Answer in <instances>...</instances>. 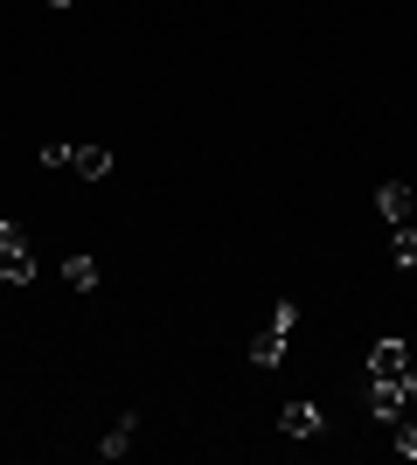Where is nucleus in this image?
Returning <instances> with one entry per match:
<instances>
[{
  "mask_svg": "<svg viewBox=\"0 0 417 465\" xmlns=\"http://www.w3.org/2000/svg\"><path fill=\"white\" fill-rule=\"evenodd\" d=\"M49 7H56V15H63V7H77V0H49Z\"/></svg>",
  "mask_w": 417,
  "mask_h": 465,
  "instance_id": "14",
  "label": "nucleus"
},
{
  "mask_svg": "<svg viewBox=\"0 0 417 465\" xmlns=\"http://www.w3.org/2000/svg\"><path fill=\"white\" fill-rule=\"evenodd\" d=\"M0 264L15 285H35V257H28V230L21 223H0Z\"/></svg>",
  "mask_w": 417,
  "mask_h": 465,
  "instance_id": "2",
  "label": "nucleus"
},
{
  "mask_svg": "<svg viewBox=\"0 0 417 465\" xmlns=\"http://www.w3.org/2000/svg\"><path fill=\"white\" fill-rule=\"evenodd\" d=\"M7 285H15V278H7V264H0V292H7Z\"/></svg>",
  "mask_w": 417,
  "mask_h": 465,
  "instance_id": "13",
  "label": "nucleus"
},
{
  "mask_svg": "<svg viewBox=\"0 0 417 465\" xmlns=\"http://www.w3.org/2000/svg\"><path fill=\"white\" fill-rule=\"evenodd\" d=\"M403 396H411V403H417V361H411V369H403Z\"/></svg>",
  "mask_w": 417,
  "mask_h": 465,
  "instance_id": "12",
  "label": "nucleus"
},
{
  "mask_svg": "<svg viewBox=\"0 0 417 465\" xmlns=\"http://www.w3.org/2000/svg\"><path fill=\"white\" fill-rule=\"evenodd\" d=\"M320 424H327V417H320L313 403H285L278 410V430H285V438H320Z\"/></svg>",
  "mask_w": 417,
  "mask_h": 465,
  "instance_id": "5",
  "label": "nucleus"
},
{
  "mask_svg": "<svg viewBox=\"0 0 417 465\" xmlns=\"http://www.w3.org/2000/svg\"><path fill=\"white\" fill-rule=\"evenodd\" d=\"M376 209H382V223H411V215H417L411 181H382V188H376Z\"/></svg>",
  "mask_w": 417,
  "mask_h": 465,
  "instance_id": "4",
  "label": "nucleus"
},
{
  "mask_svg": "<svg viewBox=\"0 0 417 465\" xmlns=\"http://www.w3.org/2000/svg\"><path fill=\"white\" fill-rule=\"evenodd\" d=\"M403 403H411V396H403V382H376V375H369V410H376L382 424H397Z\"/></svg>",
  "mask_w": 417,
  "mask_h": 465,
  "instance_id": "6",
  "label": "nucleus"
},
{
  "mask_svg": "<svg viewBox=\"0 0 417 465\" xmlns=\"http://www.w3.org/2000/svg\"><path fill=\"white\" fill-rule=\"evenodd\" d=\"M70 174L104 181V174H112V153H104V146H70Z\"/></svg>",
  "mask_w": 417,
  "mask_h": 465,
  "instance_id": "7",
  "label": "nucleus"
},
{
  "mask_svg": "<svg viewBox=\"0 0 417 465\" xmlns=\"http://www.w3.org/2000/svg\"><path fill=\"white\" fill-rule=\"evenodd\" d=\"M133 438H139V417H133V410H125L119 424L104 430V445H98V459H125V451H133Z\"/></svg>",
  "mask_w": 417,
  "mask_h": 465,
  "instance_id": "8",
  "label": "nucleus"
},
{
  "mask_svg": "<svg viewBox=\"0 0 417 465\" xmlns=\"http://www.w3.org/2000/svg\"><path fill=\"white\" fill-rule=\"evenodd\" d=\"M293 327H299V306H293V299H278L272 327L251 341V361H258V369H278V361H285V341H293Z\"/></svg>",
  "mask_w": 417,
  "mask_h": 465,
  "instance_id": "1",
  "label": "nucleus"
},
{
  "mask_svg": "<svg viewBox=\"0 0 417 465\" xmlns=\"http://www.w3.org/2000/svg\"><path fill=\"white\" fill-rule=\"evenodd\" d=\"M390 257H397L403 272L417 264V223H397V236H390Z\"/></svg>",
  "mask_w": 417,
  "mask_h": 465,
  "instance_id": "10",
  "label": "nucleus"
},
{
  "mask_svg": "<svg viewBox=\"0 0 417 465\" xmlns=\"http://www.w3.org/2000/svg\"><path fill=\"white\" fill-rule=\"evenodd\" d=\"M411 223H417V215H411Z\"/></svg>",
  "mask_w": 417,
  "mask_h": 465,
  "instance_id": "15",
  "label": "nucleus"
},
{
  "mask_svg": "<svg viewBox=\"0 0 417 465\" xmlns=\"http://www.w3.org/2000/svg\"><path fill=\"white\" fill-rule=\"evenodd\" d=\"M397 451H403V459H417V424H403V417H397Z\"/></svg>",
  "mask_w": 417,
  "mask_h": 465,
  "instance_id": "11",
  "label": "nucleus"
},
{
  "mask_svg": "<svg viewBox=\"0 0 417 465\" xmlns=\"http://www.w3.org/2000/svg\"><path fill=\"white\" fill-rule=\"evenodd\" d=\"M63 278H70V292H98V257H70V264H63Z\"/></svg>",
  "mask_w": 417,
  "mask_h": 465,
  "instance_id": "9",
  "label": "nucleus"
},
{
  "mask_svg": "<svg viewBox=\"0 0 417 465\" xmlns=\"http://www.w3.org/2000/svg\"><path fill=\"white\" fill-rule=\"evenodd\" d=\"M403 369H411V348H403V341H376V348H369V375H376V382H403Z\"/></svg>",
  "mask_w": 417,
  "mask_h": 465,
  "instance_id": "3",
  "label": "nucleus"
}]
</instances>
